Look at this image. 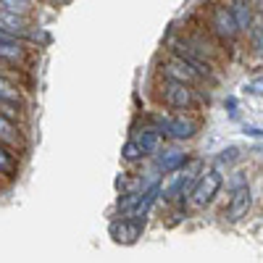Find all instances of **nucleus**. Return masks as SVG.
<instances>
[{"instance_id": "9", "label": "nucleus", "mask_w": 263, "mask_h": 263, "mask_svg": "<svg viewBox=\"0 0 263 263\" xmlns=\"http://www.w3.org/2000/svg\"><path fill=\"white\" fill-rule=\"evenodd\" d=\"M132 140L137 142V147L142 150V156H156L158 147H161V135H158L156 129H150V126L135 129V135H132Z\"/></svg>"}, {"instance_id": "21", "label": "nucleus", "mask_w": 263, "mask_h": 263, "mask_svg": "<svg viewBox=\"0 0 263 263\" xmlns=\"http://www.w3.org/2000/svg\"><path fill=\"white\" fill-rule=\"evenodd\" d=\"M245 135H248V137H260V140H263V129H255V126H245Z\"/></svg>"}, {"instance_id": "12", "label": "nucleus", "mask_w": 263, "mask_h": 263, "mask_svg": "<svg viewBox=\"0 0 263 263\" xmlns=\"http://www.w3.org/2000/svg\"><path fill=\"white\" fill-rule=\"evenodd\" d=\"M229 11H232V16H234L237 29L248 32V29H250V24H253V11H250V6H248V0H234Z\"/></svg>"}, {"instance_id": "1", "label": "nucleus", "mask_w": 263, "mask_h": 263, "mask_svg": "<svg viewBox=\"0 0 263 263\" xmlns=\"http://www.w3.org/2000/svg\"><path fill=\"white\" fill-rule=\"evenodd\" d=\"M145 126L156 129L158 135H163V137L179 140V142L192 140L197 132H200V121L192 119V116H184V114L182 116H158V114H153V116H147Z\"/></svg>"}, {"instance_id": "11", "label": "nucleus", "mask_w": 263, "mask_h": 263, "mask_svg": "<svg viewBox=\"0 0 263 263\" xmlns=\"http://www.w3.org/2000/svg\"><path fill=\"white\" fill-rule=\"evenodd\" d=\"M0 142L8 145V147H13V150L24 145V140H21V129H18V124H16V121H11V119H6V116H0Z\"/></svg>"}, {"instance_id": "3", "label": "nucleus", "mask_w": 263, "mask_h": 263, "mask_svg": "<svg viewBox=\"0 0 263 263\" xmlns=\"http://www.w3.org/2000/svg\"><path fill=\"white\" fill-rule=\"evenodd\" d=\"M161 100H163V105L174 108V111H187V108L195 105V92H192L190 84L166 79L163 87H161Z\"/></svg>"}, {"instance_id": "17", "label": "nucleus", "mask_w": 263, "mask_h": 263, "mask_svg": "<svg viewBox=\"0 0 263 263\" xmlns=\"http://www.w3.org/2000/svg\"><path fill=\"white\" fill-rule=\"evenodd\" d=\"M32 3L34 0H0V8L11 11V13H18V16H27L32 11Z\"/></svg>"}, {"instance_id": "10", "label": "nucleus", "mask_w": 263, "mask_h": 263, "mask_svg": "<svg viewBox=\"0 0 263 263\" xmlns=\"http://www.w3.org/2000/svg\"><path fill=\"white\" fill-rule=\"evenodd\" d=\"M0 29L8 32L11 37H27V16H18V13L0 8Z\"/></svg>"}, {"instance_id": "16", "label": "nucleus", "mask_w": 263, "mask_h": 263, "mask_svg": "<svg viewBox=\"0 0 263 263\" xmlns=\"http://www.w3.org/2000/svg\"><path fill=\"white\" fill-rule=\"evenodd\" d=\"M250 45L255 50V55H263V13L253 16V24H250Z\"/></svg>"}, {"instance_id": "6", "label": "nucleus", "mask_w": 263, "mask_h": 263, "mask_svg": "<svg viewBox=\"0 0 263 263\" xmlns=\"http://www.w3.org/2000/svg\"><path fill=\"white\" fill-rule=\"evenodd\" d=\"M211 29L216 37H221V40H234L237 37V24H234V16L227 6H216L213 13H211Z\"/></svg>"}, {"instance_id": "19", "label": "nucleus", "mask_w": 263, "mask_h": 263, "mask_svg": "<svg viewBox=\"0 0 263 263\" xmlns=\"http://www.w3.org/2000/svg\"><path fill=\"white\" fill-rule=\"evenodd\" d=\"M245 90H248L250 95H263V77H258V79L248 82V84H245Z\"/></svg>"}, {"instance_id": "13", "label": "nucleus", "mask_w": 263, "mask_h": 263, "mask_svg": "<svg viewBox=\"0 0 263 263\" xmlns=\"http://www.w3.org/2000/svg\"><path fill=\"white\" fill-rule=\"evenodd\" d=\"M0 105H21L18 87L6 74H0Z\"/></svg>"}, {"instance_id": "5", "label": "nucleus", "mask_w": 263, "mask_h": 263, "mask_svg": "<svg viewBox=\"0 0 263 263\" xmlns=\"http://www.w3.org/2000/svg\"><path fill=\"white\" fill-rule=\"evenodd\" d=\"M250 205H253L250 187H248V184H245V187H237V190L232 192V197H229V205L224 208V218H227V221H239L242 216H248Z\"/></svg>"}, {"instance_id": "15", "label": "nucleus", "mask_w": 263, "mask_h": 263, "mask_svg": "<svg viewBox=\"0 0 263 263\" xmlns=\"http://www.w3.org/2000/svg\"><path fill=\"white\" fill-rule=\"evenodd\" d=\"M24 48L18 45V40L13 42H0V61H6V63H21L24 61Z\"/></svg>"}, {"instance_id": "18", "label": "nucleus", "mask_w": 263, "mask_h": 263, "mask_svg": "<svg viewBox=\"0 0 263 263\" xmlns=\"http://www.w3.org/2000/svg\"><path fill=\"white\" fill-rule=\"evenodd\" d=\"M121 158H124L126 163H137V161H142L145 156H142V150L137 147V142L129 137V140L124 142V147H121Z\"/></svg>"}, {"instance_id": "14", "label": "nucleus", "mask_w": 263, "mask_h": 263, "mask_svg": "<svg viewBox=\"0 0 263 263\" xmlns=\"http://www.w3.org/2000/svg\"><path fill=\"white\" fill-rule=\"evenodd\" d=\"M0 174L3 177H16L18 174V161H16V150L0 142Z\"/></svg>"}, {"instance_id": "2", "label": "nucleus", "mask_w": 263, "mask_h": 263, "mask_svg": "<svg viewBox=\"0 0 263 263\" xmlns=\"http://www.w3.org/2000/svg\"><path fill=\"white\" fill-rule=\"evenodd\" d=\"M221 184H224V179H221V174H218L216 168L203 171L200 177L192 182V187H190V205L192 208H205L213 197L218 195Z\"/></svg>"}, {"instance_id": "4", "label": "nucleus", "mask_w": 263, "mask_h": 263, "mask_svg": "<svg viewBox=\"0 0 263 263\" xmlns=\"http://www.w3.org/2000/svg\"><path fill=\"white\" fill-rule=\"evenodd\" d=\"M145 232V216H119L111 224V237L121 245L137 242Z\"/></svg>"}, {"instance_id": "20", "label": "nucleus", "mask_w": 263, "mask_h": 263, "mask_svg": "<svg viewBox=\"0 0 263 263\" xmlns=\"http://www.w3.org/2000/svg\"><path fill=\"white\" fill-rule=\"evenodd\" d=\"M234 158H237V147H229V150H224V156L218 158V161H221V163L227 161V163H229V161H234Z\"/></svg>"}, {"instance_id": "22", "label": "nucleus", "mask_w": 263, "mask_h": 263, "mask_svg": "<svg viewBox=\"0 0 263 263\" xmlns=\"http://www.w3.org/2000/svg\"><path fill=\"white\" fill-rule=\"evenodd\" d=\"M16 37H11L8 32H3V29H0V42H13Z\"/></svg>"}, {"instance_id": "7", "label": "nucleus", "mask_w": 263, "mask_h": 263, "mask_svg": "<svg viewBox=\"0 0 263 263\" xmlns=\"http://www.w3.org/2000/svg\"><path fill=\"white\" fill-rule=\"evenodd\" d=\"M161 74L171 82H182V84H192V82H200V74H197L190 63H184L182 58L174 55L171 61H166L161 66Z\"/></svg>"}, {"instance_id": "8", "label": "nucleus", "mask_w": 263, "mask_h": 263, "mask_svg": "<svg viewBox=\"0 0 263 263\" xmlns=\"http://www.w3.org/2000/svg\"><path fill=\"white\" fill-rule=\"evenodd\" d=\"M184 163H187V153L179 147H163L156 153V171H161V174H174Z\"/></svg>"}]
</instances>
